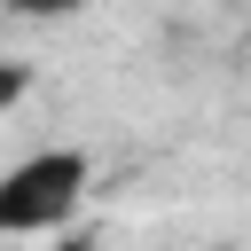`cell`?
Segmentation results:
<instances>
[{
	"label": "cell",
	"instance_id": "6da1fadb",
	"mask_svg": "<svg viewBox=\"0 0 251 251\" xmlns=\"http://www.w3.org/2000/svg\"><path fill=\"white\" fill-rule=\"evenodd\" d=\"M94 165L86 149H31L0 173V235H63L86 212Z\"/></svg>",
	"mask_w": 251,
	"mask_h": 251
},
{
	"label": "cell",
	"instance_id": "7a4b0ae2",
	"mask_svg": "<svg viewBox=\"0 0 251 251\" xmlns=\"http://www.w3.org/2000/svg\"><path fill=\"white\" fill-rule=\"evenodd\" d=\"M8 16H31V24H47V16H78L86 0H0Z\"/></svg>",
	"mask_w": 251,
	"mask_h": 251
},
{
	"label": "cell",
	"instance_id": "3957f363",
	"mask_svg": "<svg viewBox=\"0 0 251 251\" xmlns=\"http://www.w3.org/2000/svg\"><path fill=\"white\" fill-rule=\"evenodd\" d=\"M31 94V63H0V110H16Z\"/></svg>",
	"mask_w": 251,
	"mask_h": 251
},
{
	"label": "cell",
	"instance_id": "277c9868",
	"mask_svg": "<svg viewBox=\"0 0 251 251\" xmlns=\"http://www.w3.org/2000/svg\"><path fill=\"white\" fill-rule=\"evenodd\" d=\"M55 251H94V235H78V227H63V243Z\"/></svg>",
	"mask_w": 251,
	"mask_h": 251
}]
</instances>
